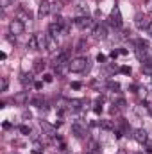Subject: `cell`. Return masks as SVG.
I'll return each instance as SVG.
<instances>
[{
	"mask_svg": "<svg viewBox=\"0 0 152 154\" xmlns=\"http://www.w3.org/2000/svg\"><path fill=\"white\" fill-rule=\"evenodd\" d=\"M68 66H70V72H75V74L84 72L88 68V59L86 57H74V59H70Z\"/></svg>",
	"mask_w": 152,
	"mask_h": 154,
	"instance_id": "cell-1",
	"label": "cell"
},
{
	"mask_svg": "<svg viewBox=\"0 0 152 154\" xmlns=\"http://www.w3.org/2000/svg\"><path fill=\"white\" fill-rule=\"evenodd\" d=\"M136 56L141 63H149L152 59V48L150 47H138L136 48Z\"/></svg>",
	"mask_w": 152,
	"mask_h": 154,
	"instance_id": "cell-2",
	"label": "cell"
},
{
	"mask_svg": "<svg viewBox=\"0 0 152 154\" xmlns=\"http://www.w3.org/2000/svg\"><path fill=\"white\" fill-rule=\"evenodd\" d=\"M9 31H11V34L18 36V34H22V32L25 31V25H23V22H22L20 18H14V20L9 23Z\"/></svg>",
	"mask_w": 152,
	"mask_h": 154,
	"instance_id": "cell-3",
	"label": "cell"
},
{
	"mask_svg": "<svg viewBox=\"0 0 152 154\" xmlns=\"http://www.w3.org/2000/svg\"><path fill=\"white\" fill-rule=\"evenodd\" d=\"M91 25H93V20H91L90 16H77L75 18V27L77 29H81V31L90 29Z\"/></svg>",
	"mask_w": 152,
	"mask_h": 154,
	"instance_id": "cell-4",
	"label": "cell"
},
{
	"mask_svg": "<svg viewBox=\"0 0 152 154\" xmlns=\"http://www.w3.org/2000/svg\"><path fill=\"white\" fill-rule=\"evenodd\" d=\"M45 48H47L48 54H56L57 52V41H56V38L52 34H47L45 36Z\"/></svg>",
	"mask_w": 152,
	"mask_h": 154,
	"instance_id": "cell-5",
	"label": "cell"
},
{
	"mask_svg": "<svg viewBox=\"0 0 152 154\" xmlns=\"http://www.w3.org/2000/svg\"><path fill=\"white\" fill-rule=\"evenodd\" d=\"M109 23L113 25V27H122V14H120V9L118 7H114L113 11H111V16H109Z\"/></svg>",
	"mask_w": 152,
	"mask_h": 154,
	"instance_id": "cell-6",
	"label": "cell"
},
{
	"mask_svg": "<svg viewBox=\"0 0 152 154\" xmlns=\"http://www.w3.org/2000/svg\"><path fill=\"white\" fill-rule=\"evenodd\" d=\"M93 38L95 39H106L108 38V31L104 25H95L93 27Z\"/></svg>",
	"mask_w": 152,
	"mask_h": 154,
	"instance_id": "cell-7",
	"label": "cell"
},
{
	"mask_svg": "<svg viewBox=\"0 0 152 154\" xmlns=\"http://www.w3.org/2000/svg\"><path fill=\"white\" fill-rule=\"evenodd\" d=\"M27 100H29V95H27V91H18V93L13 97V102H14V104H18V106H23V104H27Z\"/></svg>",
	"mask_w": 152,
	"mask_h": 154,
	"instance_id": "cell-8",
	"label": "cell"
},
{
	"mask_svg": "<svg viewBox=\"0 0 152 154\" xmlns=\"http://www.w3.org/2000/svg\"><path fill=\"white\" fill-rule=\"evenodd\" d=\"M132 136H134V140H136L138 143H147V140H149V136H147V131H145V129H136Z\"/></svg>",
	"mask_w": 152,
	"mask_h": 154,
	"instance_id": "cell-9",
	"label": "cell"
},
{
	"mask_svg": "<svg viewBox=\"0 0 152 154\" xmlns=\"http://www.w3.org/2000/svg\"><path fill=\"white\" fill-rule=\"evenodd\" d=\"M72 133L75 134L77 138H84V136L88 134V133H86V129H84L81 124H74V125H72Z\"/></svg>",
	"mask_w": 152,
	"mask_h": 154,
	"instance_id": "cell-10",
	"label": "cell"
},
{
	"mask_svg": "<svg viewBox=\"0 0 152 154\" xmlns=\"http://www.w3.org/2000/svg\"><path fill=\"white\" fill-rule=\"evenodd\" d=\"M41 129H43L48 136H56V133H57V131H56V127H54V125H50V124H48V122H45V120H41Z\"/></svg>",
	"mask_w": 152,
	"mask_h": 154,
	"instance_id": "cell-11",
	"label": "cell"
},
{
	"mask_svg": "<svg viewBox=\"0 0 152 154\" xmlns=\"http://www.w3.org/2000/svg\"><path fill=\"white\" fill-rule=\"evenodd\" d=\"M48 13H50V2H47V0H43V2L39 4L38 14H39V16H47Z\"/></svg>",
	"mask_w": 152,
	"mask_h": 154,
	"instance_id": "cell-12",
	"label": "cell"
},
{
	"mask_svg": "<svg viewBox=\"0 0 152 154\" xmlns=\"http://www.w3.org/2000/svg\"><path fill=\"white\" fill-rule=\"evenodd\" d=\"M59 32H63V27H61L59 23H56V22H54V23H50V25H48V34H52V36L56 38Z\"/></svg>",
	"mask_w": 152,
	"mask_h": 154,
	"instance_id": "cell-13",
	"label": "cell"
},
{
	"mask_svg": "<svg viewBox=\"0 0 152 154\" xmlns=\"http://www.w3.org/2000/svg\"><path fill=\"white\" fill-rule=\"evenodd\" d=\"M31 104H32V106H36V108H41V109H45V108H47V104H45V100H43V97H41V95L32 97V99H31Z\"/></svg>",
	"mask_w": 152,
	"mask_h": 154,
	"instance_id": "cell-14",
	"label": "cell"
},
{
	"mask_svg": "<svg viewBox=\"0 0 152 154\" xmlns=\"http://www.w3.org/2000/svg\"><path fill=\"white\" fill-rule=\"evenodd\" d=\"M75 11H77V14H79V16H88V13H90V9H88V5H86V4H77Z\"/></svg>",
	"mask_w": 152,
	"mask_h": 154,
	"instance_id": "cell-15",
	"label": "cell"
},
{
	"mask_svg": "<svg viewBox=\"0 0 152 154\" xmlns=\"http://www.w3.org/2000/svg\"><path fill=\"white\" fill-rule=\"evenodd\" d=\"M66 72H70V66L68 65H56V74L57 75H65Z\"/></svg>",
	"mask_w": 152,
	"mask_h": 154,
	"instance_id": "cell-16",
	"label": "cell"
},
{
	"mask_svg": "<svg viewBox=\"0 0 152 154\" xmlns=\"http://www.w3.org/2000/svg\"><path fill=\"white\" fill-rule=\"evenodd\" d=\"M136 25L140 27V29H143V27H149V23H147V20L141 16V14H136Z\"/></svg>",
	"mask_w": 152,
	"mask_h": 154,
	"instance_id": "cell-17",
	"label": "cell"
},
{
	"mask_svg": "<svg viewBox=\"0 0 152 154\" xmlns=\"http://www.w3.org/2000/svg\"><path fill=\"white\" fill-rule=\"evenodd\" d=\"M141 70H143V74H145V75H150L152 77V63H150V61H149V63H143Z\"/></svg>",
	"mask_w": 152,
	"mask_h": 154,
	"instance_id": "cell-18",
	"label": "cell"
},
{
	"mask_svg": "<svg viewBox=\"0 0 152 154\" xmlns=\"http://www.w3.org/2000/svg\"><path fill=\"white\" fill-rule=\"evenodd\" d=\"M45 66H47V63H45V61H41V59H38V61L34 63V70H36V72L45 70Z\"/></svg>",
	"mask_w": 152,
	"mask_h": 154,
	"instance_id": "cell-19",
	"label": "cell"
},
{
	"mask_svg": "<svg viewBox=\"0 0 152 154\" xmlns=\"http://www.w3.org/2000/svg\"><path fill=\"white\" fill-rule=\"evenodd\" d=\"M108 88H109V90H120V84L114 82V81H109V82H108Z\"/></svg>",
	"mask_w": 152,
	"mask_h": 154,
	"instance_id": "cell-20",
	"label": "cell"
},
{
	"mask_svg": "<svg viewBox=\"0 0 152 154\" xmlns=\"http://www.w3.org/2000/svg\"><path fill=\"white\" fill-rule=\"evenodd\" d=\"M81 104H82V100H72V102H70V106H72L74 109H81Z\"/></svg>",
	"mask_w": 152,
	"mask_h": 154,
	"instance_id": "cell-21",
	"label": "cell"
},
{
	"mask_svg": "<svg viewBox=\"0 0 152 154\" xmlns=\"http://www.w3.org/2000/svg\"><path fill=\"white\" fill-rule=\"evenodd\" d=\"M20 131H22L23 134H29V133H31V127H29V125H20Z\"/></svg>",
	"mask_w": 152,
	"mask_h": 154,
	"instance_id": "cell-22",
	"label": "cell"
},
{
	"mask_svg": "<svg viewBox=\"0 0 152 154\" xmlns=\"http://www.w3.org/2000/svg\"><path fill=\"white\" fill-rule=\"evenodd\" d=\"M13 2H14V0H0V5H2V7H7V5H11Z\"/></svg>",
	"mask_w": 152,
	"mask_h": 154,
	"instance_id": "cell-23",
	"label": "cell"
},
{
	"mask_svg": "<svg viewBox=\"0 0 152 154\" xmlns=\"http://www.w3.org/2000/svg\"><path fill=\"white\" fill-rule=\"evenodd\" d=\"M100 125H102L104 129H114V127H113V124H111V122H102Z\"/></svg>",
	"mask_w": 152,
	"mask_h": 154,
	"instance_id": "cell-24",
	"label": "cell"
},
{
	"mask_svg": "<svg viewBox=\"0 0 152 154\" xmlns=\"http://www.w3.org/2000/svg\"><path fill=\"white\" fill-rule=\"evenodd\" d=\"M52 79H54V75H50V74H45L43 75V81L45 82H52Z\"/></svg>",
	"mask_w": 152,
	"mask_h": 154,
	"instance_id": "cell-25",
	"label": "cell"
},
{
	"mask_svg": "<svg viewBox=\"0 0 152 154\" xmlns=\"http://www.w3.org/2000/svg\"><path fill=\"white\" fill-rule=\"evenodd\" d=\"M116 104H118V108H120V109H123V108H125V100H123V99H118V102H116Z\"/></svg>",
	"mask_w": 152,
	"mask_h": 154,
	"instance_id": "cell-26",
	"label": "cell"
},
{
	"mask_svg": "<svg viewBox=\"0 0 152 154\" xmlns=\"http://www.w3.org/2000/svg\"><path fill=\"white\" fill-rule=\"evenodd\" d=\"M97 61H99V63H104V61H106V56H104V54H99V56H97Z\"/></svg>",
	"mask_w": 152,
	"mask_h": 154,
	"instance_id": "cell-27",
	"label": "cell"
},
{
	"mask_svg": "<svg viewBox=\"0 0 152 154\" xmlns=\"http://www.w3.org/2000/svg\"><path fill=\"white\" fill-rule=\"evenodd\" d=\"M120 72H122V74H131V68H129V66H122Z\"/></svg>",
	"mask_w": 152,
	"mask_h": 154,
	"instance_id": "cell-28",
	"label": "cell"
},
{
	"mask_svg": "<svg viewBox=\"0 0 152 154\" xmlns=\"http://www.w3.org/2000/svg\"><path fill=\"white\" fill-rule=\"evenodd\" d=\"M5 90H7V81L4 79V81H2V91H5Z\"/></svg>",
	"mask_w": 152,
	"mask_h": 154,
	"instance_id": "cell-29",
	"label": "cell"
},
{
	"mask_svg": "<svg viewBox=\"0 0 152 154\" xmlns=\"http://www.w3.org/2000/svg\"><path fill=\"white\" fill-rule=\"evenodd\" d=\"M72 88H74V90H79V88H81V82H72Z\"/></svg>",
	"mask_w": 152,
	"mask_h": 154,
	"instance_id": "cell-30",
	"label": "cell"
},
{
	"mask_svg": "<svg viewBox=\"0 0 152 154\" xmlns=\"http://www.w3.org/2000/svg\"><path fill=\"white\" fill-rule=\"evenodd\" d=\"M41 86H43V82H34V88H36V90H41Z\"/></svg>",
	"mask_w": 152,
	"mask_h": 154,
	"instance_id": "cell-31",
	"label": "cell"
},
{
	"mask_svg": "<svg viewBox=\"0 0 152 154\" xmlns=\"http://www.w3.org/2000/svg\"><path fill=\"white\" fill-rule=\"evenodd\" d=\"M147 32L150 34V38H152V22H150V23H149V27H147Z\"/></svg>",
	"mask_w": 152,
	"mask_h": 154,
	"instance_id": "cell-32",
	"label": "cell"
},
{
	"mask_svg": "<svg viewBox=\"0 0 152 154\" xmlns=\"http://www.w3.org/2000/svg\"><path fill=\"white\" fill-rule=\"evenodd\" d=\"M31 116H32V115H31L29 111H25V113H23V118H31Z\"/></svg>",
	"mask_w": 152,
	"mask_h": 154,
	"instance_id": "cell-33",
	"label": "cell"
},
{
	"mask_svg": "<svg viewBox=\"0 0 152 154\" xmlns=\"http://www.w3.org/2000/svg\"><path fill=\"white\" fill-rule=\"evenodd\" d=\"M116 154H127V152H125L123 149H120V151H118V152H116Z\"/></svg>",
	"mask_w": 152,
	"mask_h": 154,
	"instance_id": "cell-34",
	"label": "cell"
},
{
	"mask_svg": "<svg viewBox=\"0 0 152 154\" xmlns=\"http://www.w3.org/2000/svg\"><path fill=\"white\" fill-rule=\"evenodd\" d=\"M86 154H99V152H93V151H88Z\"/></svg>",
	"mask_w": 152,
	"mask_h": 154,
	"instance_id": "cell-35",
	"label": "cell"
}]
</instances>
